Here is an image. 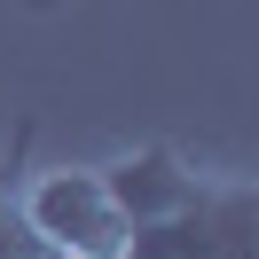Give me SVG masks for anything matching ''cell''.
<instances>
[{
	"label": "cell",
	"instance_id": "obj_2",
	"mask_svg": "<svg viewBox=\"0 0 259 259\" xmlns=\"http://www.w3.org/2000/svg\"><path fill=\"white\" fill-rule=\"evenodd\" d=\"M126 259H259V189L251 181H204V196L165 220L134 228Z\"/></svg>",
	"mask_w": 259,
	"mask_h": 259
},
{
	"label": "cell",
	"instance_id": "obj_3",
	"mask_svg": "<svg viewBox=\"0 0 259 259\" xmlns=\"http://www.w3.org/2000/svg\"><path fill=\"white\" fill-rule=\"evenodd\" d=\"M204 181L212 173H196L173 142H142V149H126V157L102 165V189H110V204L126 212V228H149V220H165V212L196 204Z\"/></svg>",
	"mask_w": 259,
	"mask_h": 259
},
{
	"label": "cell",
	"instance_id": "obj_4",
	"mask_svg": "<svg viewBox=\"0 0 259 259\" xmlns=\"http://www.w3.org/2000/svg\"><path fill=\"white\" fill-rule=\"evenodd\" d=\"M0 259H39L32 236H24V220H16V196H8V189H0Z\"/></svg>",
	"mask_w": 259,
	"mask_h": 259
},
{
	"label": "cell",
	"instance_id": "obj_5",
	"mask_svg": "<svg viewBox=\"0 0 259 259\" xmlns=\"http://www.w3.org/2000/svg\"><path fill=\"white\" fill-rule=\"evenodd\" d=\"M32 8H63V0H32Z\"/></svg>",
	"mask_w": 259,
	"mask_h": 259
},
{
	"label": "cell",
	"instance_id": "obj_1",
	"mask_svg": "<svg viewBox=\"0 0 259 259\" xmlns=\"http://www.w3.org/2000/svg\"><path fill=\"white\" fill-rule=\"evenodd\" d=\"M16 220L39 259H126V212L102 189V165H39L16 196Z\"/></svg>",
	"mask_w": 259,
	"mask_h": 259
}]
</instances>
